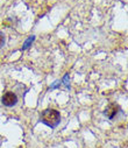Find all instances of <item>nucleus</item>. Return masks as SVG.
<instances>
[{"mask_svg": "<svg viewBox=\"0 0 128 148\" xmlns=\"http://www.w3.org/2000/svg\"><path fill=\"white\" fill-rule=\"evenodd\" d=\"M40 120L44 125H47V126H49L51 128H55L61 121V114L56 110L47 108V110H44V111H42L41 112Z\"/></svg>", "mask_w": 128, "mask_h": 148, "instance_id": "f257e3e1", "label": "nucleus"}, {"mask_svg": "<svg viewBox=\"0 0 128 148\" xmlns=\"http://www.w3.org/2000/svg\"><path fill=\"white\" fill-rule=\"evenodd\" d=\"M1 103L3 105L7 106V107H13L16 105L18 103V97L14 92H11V91H7L6 93H4L3 98H1Z\"/></svg>", "mask_w": 128, "mask_h": 148, "instance_id": "f03ea898", "label": "nucleus"}, {"mask_svg": "<svg viewBox=\"0 0 128 148\" xmlns=\"http://www.w3.org/2000/svg\"><path fill=\"white\" fill-rule=\"evenodd\" d=\"M119 111H120V106H119V105H116V104H110V105L105 108L104 114L106 116V118H108L110 120H112V119H114V117L118 114Z\"/></svg>", "mask_w": 128, "mask_h": 148, "instance_id": "7ed1b4c3", "label": "nucleus"}, {"mask_svg": "<svg viewBox=\"0 0 128 148\" xmlns=\"http://www.w3.org/2000/svg\"><path fill=\"white\" fill-rule=\"evenodd\" d=\"M34 40H35V36L34 35H31V36H29V38L26 40V42L23 43V47H22V50H26V49H28L29 47H30V45L34 42Z\"/></svg>", "mask_w": 128, "mask_h": 148, "instance_id": "20e7f679", "label": "nucleus"}, {"mask_svg": "<svg viewBox=\"0 0 128 148\" xmlns=\"http://www.w3.org/2000/svg\"><path fill=\"white\" fill-rule=\"evenodd\" d=\"M62 82H63V84L65 85V88H66V89H70V83H69V82H70V79H69V73H66V75L63 77V81H62Z\"/></svg>", "mask_w": 128, "mask_h": 148, "instance_id": "39448f33", "label": "nucleus"}, {"mask_svg": "<svg viewBox=\"0 0 128 148\" xmlns=\"http://www.w3.org/2000/svg\"><path fill=\"white\" fill-rule=\"evenodd\" d=\"M5 45V34L3 32H0V49H1Z\"/></svg>", "mask_w": 128, "mask_h": 148, "instance_id": "423d86ee", "label": "nucleus"}, {"mask_svg": "<svg viewBox=\"0 0 128 148\" xmlns=\"http://www.w3.org/2000/svg\"><path fill=\"white\" fill-rule=\"evenodd\" d=\"M61 85V82L60 81H56V82H54V84L50 86V89H56V88H58Z\"/></svg>", "mask_w": 128, "mask_h": 148, "instance_id": "0eeeda50", "label": "nucleus"}]
</instances>
